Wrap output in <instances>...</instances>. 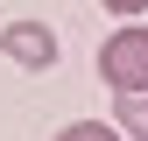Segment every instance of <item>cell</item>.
<instances>
[{"mask_svg":"<svg viewBox=\"0 0 148 141\" xmlns=\"http://www.w3.org/2000/svg\"><path fill=\"white\" fill-rule=\"evenodd\" d=\"M57 141H127V134L113 127V120H71V127H64Z\"/></svg>","mask_w":148,"mask_h":141,"instance_id":"277c9868","label":"cell"},{"mask_svg":"<svg viewBox=\"0 0 148 141\" xmlns=\"http://www.w3.org/2000/svg\"><path fill=\"white\" fill-rule=\"evenodd\" d=\"M106 14H120V21H141V14H148V0H106Z\"/></svg>","mask_w":148,"mask_h":141,"instance_id":"5b68a950","label":"cell"},{"mask_svg":"<svg viewBox=\"0 0 148 141\" xmlns=\"http://www.w3.org/2000/svg\"><path fill=\"white\" fill-rule=\"evenodd\" d=\"M113 127H120L127 141H148V92H120V106H113Z\"/></svg>","mask_w":148,"mask_h":141,"instance_id":"3957f363","label":"cell"},{"mask_svg":"<svg viewBox=\"0 0 148 141\" xmlns=\"http://www.w3.org/2000/svg\"><path fill=\"white\" fill-rule=\"evenodd\" d=\"M0 57H7V64H28V70H49V64H57V35H49L42 21H14L7 35H0Z\"/></svg>","mask_w":148,"mask_h":141,"instance_id":"7a4b0ae2","label":"cell"},{"mask_svg":"<svg viewBox=\"0 0 148 141\" xmlns=\"http://www.w3.org/2000/svg\"><path fill=\"white\" fill-rule=\"evenodd\" d=\"M99 78L113 92H148V21H127L99 42Z\"/></svg>","mask_w":148,"mask_h":141,"instance_id":"6da1fadb","label":"cell"}]
</instances>
